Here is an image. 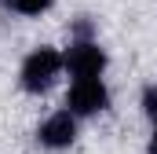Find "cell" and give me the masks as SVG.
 <instances>
[{
    "mask_svg": "<svg viewBox=\"0 0 157 154\" xmlns=\"http://www.w3.org/2000/svg\"><path fill=\"white\" fill-rule=\"evenodd\" d=\"M59 74H62V55H59L55 48H37V51L26 55L22 70H18V81H22L26 92L37 95V92H48Z\"/></svg>",
    "mask_w": 157,
    "mask_h": 154,
    "instance_id": "cell-1",
    "label": "cell"
},
{
    "mask_svg": "<svg viewBox=\"0 0 157 154\" xmlns=\"http://www.w3.org/2000/svg\"><path fill=\"white\" fill-rule=\"evenodd\" d=\"M62 66L77 81H91L106 70V51L99 48V40H73L70 51L62 55Z\"/></svg>",
    "mask_w": 157,
    "mask_h": 154,
    "instance_id": "cell-2",
    "label": "cell"
},
{
    "mask_svg": "<svg viewBox=\"0 0 157 154\" xmlns=\"http://www.w3.org/2000/svg\"><path fill=\"white\" fill-rule=\"evenodd\" d=\"M66 107H70L73 117H91V114H99V110L110 107V92H106V84H102L99 77H91V81H73V88H70V95H66Z\"/></svg>",
    "mask_w": 157,
    "mask_h": 154,
    "instance_id": "cell-3",
    "label": "cell"
},
{
    "mask_svg": "<svg viewBox=\"0 0 157 154\" xmlns=\"http://www.w3.org/2000/svg\"><path fill=\"white\" fill-rule=\"evenodd\" d=\"M73 136H77V121H73V114H70V110L51 114V117L37 128V140L44 143V147H51V151L70 147V143H73Z\"/></svg>",
    "mask_w": 157,
    "mask_h": 154,
    "instance_id": "cell-4",
    "label": "cell"
},
{
    "mask_svg": "<svg viewBox=\"0 0 157 154\" xmlns=\"http://www.w3.org/2000/svg\"><path fill=\"white\" fill-rule=\"evenodd\" d=\"M4 7H11V11H22V15H40V11H48L55 0H0Z\"/></svg>",
    "mask_w": 157,
    "mask_h": 154,
    "instance_id": "cell-5",
    "label": "cell"
},
{
    "mask_svg": "<svg viewBox=\"0 0 157 154\" xmlns=\"http://www.w3.org/2000/svg\"><path fill=\"white\" fill-rule=\"evenodd\" d=\"M143 110H146V117L157 125V84H150V88L143 92Z\"/></svg>",
    "mask_w": 157,
    "mask_h": 154,
    "instance_id": "cell-6",
    "label": "cell"
},
{
    "mask_svg": "<svg viewBox=\"0 0 157 154\" xmlns=\"http://www.w3.org/2000/svg\"><path fill=\"white\" fill-rule=\"evenodd\" d=\"M146 154H157V132L150 136V147H146Z\"/></svg>",
    "mask_w": 157,
    "mask_h": 154,
    "instance_id": "cell-7",
    "label": "cell"
}]
</instances>
